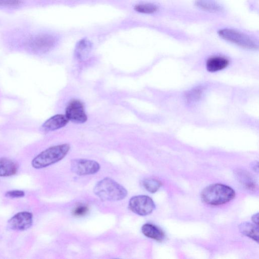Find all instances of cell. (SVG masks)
I'll use <instances>...</instances> for the list:
<instances>
[{"instance_id":"1","label":"cell","mask_w":259,"mask_h":259,"mask_svg":"<svg viewBox=\"0 0 259 259\" xmlns=\"http://www.w3.org/2000/svg\"><path fill=\"white\" fill-rule=\"evenodd\" d=\"M94 193L103 202H117L125 199L127 190L110 178H105L98 182L94 187Z\"/></svg>"},{"instance_id":"2","label":"cell","mask_w":259,"mask_h":259,"mask_svg":"<svg viewBox=\"0 0 259 259\" xmlns=\"http://www.w3.org/2000/svg\"><path fill=\"white\" fill-rule=\"evenodd\" d=\"M71 146L65 144L51 147L37 155L32 162V167L41 169L61 161L68 154Z\"/></svg>"},{"instance_id":"3","label":"cell","mask_w":259,"mask_h":259,"mask_svg":"<svg viewBox=\"0 0 259 259\" xmlns=\"http://www.w3.org/2000/svg\"><path fill=\"white\" fill-rule=\"evenodd\" d=\"M235 196V192L232 188L222 184L209 185L201 193L202 201L212 206L225 204L232 200Z\"/></svg>"},{"instance_id":"4","label":"cell","mask_w":259,"mask_h":259,"mask_svg":"<svg viewBox=\"0 0 259 259\" xmlns=\"http://www.w3.org/2000/svg\"><path fill=\"white\" fill-rule=\"evenodd\" d=\"M218 35L226 41L233 43L243 48L251 50L258 49L257 43L250 36L230 29L221 30Z\"/></svg>"},{"instance_id":"5","label":"cell","mask_w":259,"mask_h":259,"mask_svg":"<svg viewBox=\"0 0 259 259\" xmlns=\"http://www.w3.org/2000/svg\"><path fill=\"white\" fill-rule=\"evenodd\" d=\"M129 209L134 213L142 216L152 213L155 205L151 198L147 195H137L132 197L129 203Z\"/></svg>"},{"instance_id":"6","label":"cell","mask_w":259,"mask_h":259,"mask_svg":"<svg viewBox=\"0 0 259 259\" xmlns=\"http://www.w3.org/2000/svg\"><path fill=\"white\" fill-rule=\"evenodd\" d=\"M57 43V38L49 34H41L34 37L29 43L30 49L34 53L44 54L51 51Z\"/></svg>"},{"instance_id":"7","label":"cell","mask_w":259,"mask_h":259,"mask_svg":"<svg viewBox=\"0 0 259 259\" xmlns=\"http://www.w3.org/2000/svg\"><path fill=\"white\" fill-rule=\"evenodd\" d=\"M71 171L78 176L95 174L101 170L98 162L86 159H74L71 163Z\"/></svg>"},{"instance_id":"8","label":"cell","mask_w":259,"mask_h":259,"mask_svg":"<svg viewBox=\"0 0 259 259\" xmlns=\"http://www.w3.org/2000/svg\"><path fill=\"white\" fill-rule=\"evenodd\" d=\"M66 115L70 121L76 124H83L88 120L83 103L77 99H73L68 105Z\"/></svg>"},{"instance_id":"9","label":"cell","mask_w":259,"mask_h":259,"mask_svg":"<svg viewBox=\"0 0 259 259\" xmlns=\"http://www.w3.org/2000/svg\"><path fill=\"white\" fill-rule=\"evenodd\" d=\"M33 215L29 212L18 213L8 222V227L12 230L25 231L30 228L33 224Z\"/></svg>"},{"instance_id":"10","label":"cell","mask_w":259,"mask_h":259,"mask_svg":"<svg viewBox=\"0 0 259 259\" xmlns=\"http://www.w3.org/2000/svg\"><path fill=\"white\" fill-rule=\"evenodd\" d=\"M70 121L66 115L58 114L47 119L41 126V130L45 132H53L66 126Z\"/></svg>"},{"instance_id":"11","label":"cell","mask_w":259,"mask_h":259,"mask_svg":"<svg viewBox=\"0 0 259 259\" xmlns=\"http://www.w3.org/2000/svg\"><path fill=\"white\" fill-rule=\"evenodd\" d=\"M229 64L230 61L227 57L221 55H215L207 59L206 67L208 72L216 73L225 69Z\"/></svg>"},{"instance_id":"12","label":"cell","mask_w":259,"mask_h":259,"mask_svg":"<svg viewBox=\"0 0 259 259\" xmlns=\"http://www.w3.org/2000/svg\"><path fill=\"white\" fill-rule=\"evenodd\" d=\"M19 165L12 159L7 157L0 158V177H10L18 172Z\"/></svg>"},{"instance_id":"13","label":"cell","mask_w":259,"mask_h":259,"mask_svg":"<svg viewBox=\"0 0 259 259\" xmlns=\"http://www.w3.org/2000/svg\"><path fill=\"white\" fill-rule=\"evenodd\" d=\"M142 230L145 236L158 242L162 241L165 236L161 229L152 224L147 223L144 225Z\"/></svg>"},{"instance_id":"14","label":"cell","mask_w":259,"mask_h":259,"mask_svg":"<svg viewBox=\"0 0 259 259\" xmlns=\"http://www.w3.org/2000/svg\"><path fill=\"white\" fill-rule=\"evenodd\" d=\"M92 45L91 43L87 39H82L76 45L74 54L79 61H83L89 55Z\"/></svg>"},{"instance_id":"15","label":"cell","mask_w":259,"mask_h":259,"mask_svg":"<svg viewBox=\"0 0 259 259\" xmlns=\"http://www.w3.org/2000/svg\"><path fill=\"white\" fill-rule=\"evenodd\" d=\"M239 229L243 235L249 237L258 243L259 227L258 225L249 222H244L239 226Z\"/></svg>"},{"instance_id":"16","label":"cell","mask_w":259,"mask_h":259,"mask_svg":"<svg viewBox=\"0 0 259 259\" xmlns=\"http://www.w3.org/2000/svg\"><path fill=\"white\" fill-rule=\"evenodd\" d=\"M196 6L200 9L212 13L221 12L222 8L217 4L209 0H196Z\"/></svg>"},{"instance_id":"17","label":"cell","mask_w":259,"mask_h":259,"mask_svg":"<svg viewBox=\"0 0 259 259\" xmlns=\"http://www.w3.org/2000/svg\"><path fill=\"white\" fill-rule=\"evenodd\" d=\"M204 92L203 87H196L188 91L185 95V100L189 105L194 104L200 100Z\"/></svg>"},{"instance_id":"18","label":"cell","mask_w":259,"mask_h":259,"mask_svg":"<svg viewBox=\"0 0 259 259\" xmlns=\"http://www.w3.org/2000/svg\"><path fill=\"white\" fill-rule=\"evenodd\" d=\"M143 185L148 191L153 193L157 191L161 187L162 184L157 179L148 178L143 181Z\"/></svg>"},{"instance_id":"19","label":"cell","mask_w":259,"mask_h":259,"mask_svg":"<svg viewBox=\"0 0 259 259\" xmlns=\"http://www.w3.org/2000/svg\"><path fill=\"white\" fill-rule=\"evenodd\" d=\"M237 175L241 183L244 185L247 188L252 189L255 187V185L253 179L248 172L239 171Z\"/></svg>"},{"instance_id":"20","label":"cell","mask_w":259,"mask_h":259,"mask_svg":"<svg viewBox=\"0 0 259 259\" xmlns=\"http://www.w3.org/2000/svg\"><path fill=\"white\" fill-rule=\"evenodd\" d=\"M136 11L143 14H152L156 12L158 7L153 4H139L134 7Z\"/></svg>"},{"instance_id":"21","label":"cell","mask_w":259,"mask_h":259,"mask_svg":"<svg viewBox=\"0 0 259 259\" xmlns=\"http://www.w3.org/2000/svg\"><path fill=\"white\" fill-rule=\"evenodd\" d=\"M89 210L85 205H79L76 206L73 211V215L76 217H82L86 215Z\"/></svg>"},{"instance_id":"22","label":"cell","mask_w":259,"mask_h":259,"mask_svg":"<svg viewBox=\"0 0 259 259\" xmlns=\"http://www.w3.org/2000/svg\"><path fill=\"white\" fill-rule=\"evenodd\" d=\"M25 195V192L19 190H10L5 193V196L9 198H22Z\"/></svg>"},{"instance_id":"23","label":"cell","mask_w":259,"mask_h":259,"mask_svg":"<svg viewBox=\"0 0 259 259\" xmlns=\"http://www.w3.org/2000/svg\"><path fill=\"white\" fill-rule=\"evenodd\" d=\"M22 3V0H0V6H16Z\"/></svg>"},{"instance_id":"24","label":"cell","mask_w":259,"mask_h":259,"mask_svg":"<svg viewBox=\"0 0 259 259\" xmlns=\"http://www.w3.org/2000/svg\"><path fill=\"white\" fill-rule=\"evenodd\" d=\"M259 214L257 213L252 216V219L253 222L256 225H258L259 223Z\"/></svg>"},{"instance_id":"25","label":"cell","mask_w":259,"mask_h":259,"mask_svg":"<svg viewBox=\"0 0 259 259\" xmlns=\"http://www.w3.org/2000/svg\"><path fill=\"white\" fill-rule=\"evenodd\" d=\"M252 167L254 171L257 172H258V170L256 168V167L258 168V162L256 163H256L254 164H253L252 166Z\"/></svg>"}]
</instances>
